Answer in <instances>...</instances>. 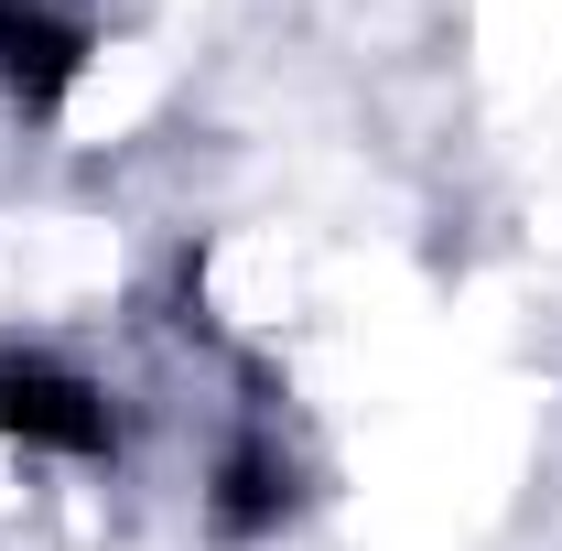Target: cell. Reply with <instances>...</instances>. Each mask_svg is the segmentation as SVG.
<instances>
[{
  "label": "cell",
  "mask_w": 562,
  "mask_h": 551,
  "mask_svg": "<svg viewBox=\"0 0 562 551\" xmlns=\"http://www.w3.org/2000/svg\"><path fill=\"white\" fill-rule=\"evenodd\" d=\"M0 432L33 454H109V401L98 379L44 368V357H0Z\"/></svg>",
  "instance_id": "obj_1"
},
{
  "label": "cell",
  "mask_w": 562,
  "mask_h": 551,
  "mask_svg": "<svg viewBox=\"0 0 562 551\" xmlns=\"http://www.w3.org/2000/svg\"><path fill=\"white\" fill-rule=\"evenodd\" d=\"M76 76H87V22H66L55 0H0V87H11V109L55 120Z\"/></svg>",
  "instance_id": "obj_2"
},
{
  "label": "cell",
  "mask_w": 562,
  "mask_h": 551,
  "mask_svg": "<svg viewBox=\"0 0 562 551\" xmlns=\"http://www.w3.org/2000/svg\"><path fill=\"white\" fill-rule=\"evenodd\" d=\"M206 519L227 530V541H260V530H281V519H292V465H281L271 443H238V454L216 465Z\"/></svg>",
  "instance_id": "obj_3"
}]
</instances>
